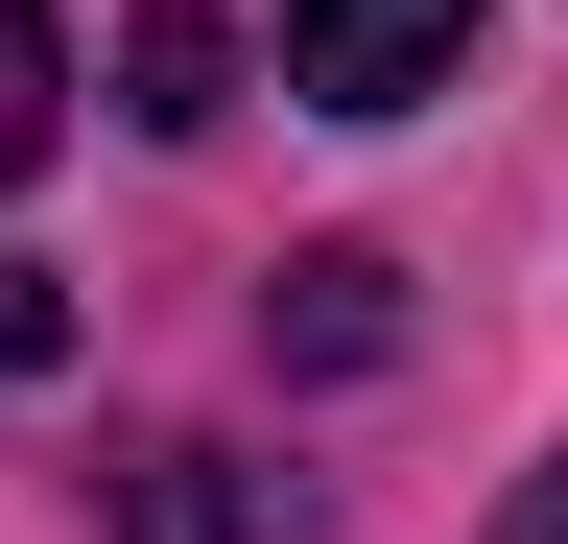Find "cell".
<instances>
[{
	"label": "cell",
	"mask_w": 568,
	"mask_h": 544,
	"mask_svg": "<svg viewBox=\"0 0 568 544\" xmlns=\"http://www.w3.org/2000/svg\"><path fill=\"white\" fill-rule=\"evenodd\" d=\"M474 24H497V0H284V95H308V119H426L474 72Z\"/></svg>",
	"instance_id": "cell-1"
},
{
	"label": "cell",
	"mask_w": 568,
	"mask_h": 544,
	"mask_svg": "<svg viewBox=\"0 0 568 544\" xmlns=\"http://www.w3.org/2000/svg\"><path fill=\"white\" fill-rule=\"evenodd\" d=\"M119 544H308V473H284V450H142L119 473Z\"/></svg>",
	"instance_id": "cell-2"
},
{
	"label": "cell",
	"mask_w": 568,
	"mask_h": 544,
	"mask_svg": "<svg viewBox=\"0 0 568 544\" xmlns=\"http://www.w3.org/2000/svg\"><path fill=\"white\" fill-rule=\"evenodd\" d=\"M261 331H284V356H403V260H355V237H308V260H284V285H261Z\"/></svg>",
	"instance_id": "cell-3"
},
{
	"label": "cell",
	"mask_w": 568,
	"mask_h": 544,
	"mask_svg": "<svg viewBox=\"0 0 568 544\" xmlns=\"http://www.w3.org/2000/svg\"><path fill=\"white\" fill-rule=\"evenodd\" d=\"M119 119H142V143H213V119H237V24H190V0H166V24L119 48Z\"/></svg>",
	"instance_id": "cell-4"
},
{
	"label": "cell",
	"mask_w": 568,
	"mask_h": 544,
	"mask_svg": "<svg viewBox=\"0 0 568 544\" xmlns=\"http://www.w3.org/2000/svg\"><path fill=\"white\" fill-rule=\"evenodd\" d=\"M71 143V48H48V0H0V189H24Z\"/></svg>",
	"instance_id": "cell-5"
},
{
	"label": "cell",
	"mask_w": 568,
	"mask_h": 544,
	"mask_svg": "<svg viewBox=\"0 0 568 544\" xmlns=\"http://www.w3.org/2000/svg\"><path fill=\"white\" fill-rule=\"evenodd\" d=\"M71 356V285H48V260H0V379H48Z\"/></svg>",
	"instance_id": "cell-6"
},
{
	"label": "cell",
	"mask_w": 568,
	"mask_h": 544,
	"mask_svg": "<svg viewBox=\"0 0 568 544\" xmlns=\"http://www.w3.org/2000/svg\"><path fill=\"white\" fill-rule=\"evenodd\" d=\"M497 544H568V450H545V473H521V497H497Z\"/></svg>",
	"instance_id": "cell-7"
}]
</instances>
